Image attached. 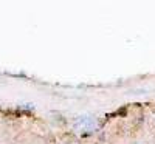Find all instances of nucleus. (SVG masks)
I'll return each mask as SVG.
<instances>
[{
    "label": "nucleus",
    "instance_id": "f257e3e1",
    "mask_svg": "<svg viewBox=\"0 0 155 144\" xmlns=\"http://www.w3.org/2000/svg\"><path fill=\"white\" fill-rule=\"evenodd\" d=\"M74 127H87V129H93V127H95V123H93L92 118H88V116H82V118H79V119L76 121Z\"/></svg>",
    "mask_w": 155,
    "mask_h": 144
}]
</instances>
